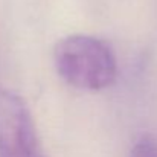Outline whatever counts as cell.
Here are the masks:
<instances>
[{
	"label": "cell",
	"instance_id": "1",
	"mask_svg": "<svg viewBox=\"0 0 157 157\" xmlns=\"http://www.w3.org/2000/svg\"><path fill=\"white\" fill-rule=\"evenodd\" d=\"M53 63L58 75L79 90H102L117 73L111 48L101 38L84 34L61 38L53 49Z\"/></svg>",
	"mask_w": 157,
	"mask_h": 157
},
{
	"label": "cell",
	"instance_id": "2",
	"mask_svg": "<svg viewBox=\"0 0 157 157\" xmlns=\"http://www.w3.org/2000/svg\"><path fill=\"white\" fill-rule=\"evenodd\" d=\"M0 157H46L26 102L0 87Z\"/></svg>",
	"mask_w": 157,
	"mask_h": 157
},
{
	"label": "cell",
	"instance_id": "3",
	"mask_svg": "<svg viewBox=\"0 0 157 157\" xmlns=\"http://www.w3.org/2000/svg\"><path fill=\"white\" fill-rule=\"evenodd\" d=\"M130 157H157V139L153 136L140 137L133 145Z\"/></svg>",
	"mask_w": 157,
	"mask_h": 157
}]
</instances>
